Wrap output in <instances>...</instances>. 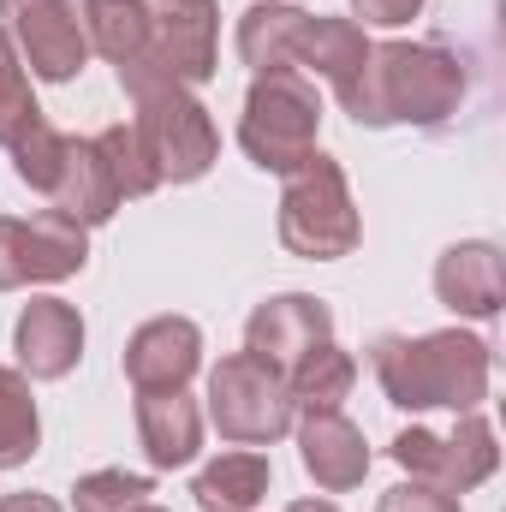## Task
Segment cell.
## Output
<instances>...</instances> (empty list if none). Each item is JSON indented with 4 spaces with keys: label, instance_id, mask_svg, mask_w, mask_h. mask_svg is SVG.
<instances>
[{
    "label": "cell",
    "instance_id": "cell-25",
    "mask_svg": "<svg viewBox=\"0 0 506 512\" xmlns=\"http://www.w3.org/2000/svg\"><path fill=\"white\" fill-rule=\"evenodd\" d=\"M60 167H66V131H54L48 120H36V126L12 143V173H18V185H30V191L54 197Z\"/></svg>",
    "mask_w": 506,
    "mask_h": 512
},
{
    "label": "cell",
    "instance_id": "cell-13",
    "mask_svg": "<svg viewBox=\"0 0 506 512\" xmlns=\"http://www.w3.org/2000/svg\"><path fill=\"white\" fill-rule=\"evenodd\" d=\"M12 352H18V370L30 382L72 376L78 358H84V316H78V304H66V298H30L18 310V328H12Z\"/></svg>",
    "mask_w": 506,
    "mask_h": 512
},
{
    "label": "cell",
    "instance_id": "cell-10",
    "mask_svg": "<svg viewBox=\"0 0 506 512\" xmlns=\"http://www.w3.org/2000/svg\"><path fill=\"white\" fill-rule=\"evenodd\" d=\"M6 36L18 48V60L42 78V84H72L90 60L84 24H78V0H0Z\"/></svg>",
    "mask_w": 506,
    "mask_h": 512
},
{
    "label": "cell",
    "instance_id": "cell-21",
    "mask_svg": "<svg viewBox=\"0 0 506 512\" xmlns=\"http://www.w3.org/2000/svg\"><path fill=\"white\" fill-rule=\"evenodd\" d=\"M78 24H84V42L120 72L131 60H143V42H149V24H143V0H78Z\"/></svg>",
    "mask_w": 506,
    "mask_h": 512
},
{
    "label": "cell",
    "instance_id": "cell-24",
    "mask_svg": "<svg viewBox=\"0 0 506 512\" xmlns=\"http://www.w3.org/2000/svg\"><path fill=\"white\" fill-rule=\"evenodd\" d=\"M36 120H42V108H36L30 72H24V60H18L12 36H6V24H0V149H12Z\"/></svg>",
    "mask_w": 506,
    "mask_h": 512
},
{
    "label": "cell",
    "instance_id": "cell-23",
    "mask_svg": "<svg viewBox=\"0 0 506 512\" xmlns=\"http://www.w3.org/2000/svg\"><path fill=\"white\" fill-rule=\"evenodd\" d=\"M36 447H42V417L30 376L0 364V471H18L24 459H36Z\"/></svg>",
    "mask_w": 506,
    "mask_h": 512
},
{
    "label": "cell",
    "instance_id": "cell-19",
    "mask_svg": "<svg viewBox=\"0 0 506 512\" xmlns=\"http://www.w3.org/2000/svg\"><path fill=\"white\" fill-rule=\"evenodd\" d=\"M304 6L292 0H256L251 12H239V60L262 72H298V36H304Z\"/></svg>",
    "mask_w": 506,
    "mask_h": 512
},
{
    "label": "cell",
    "instance_id": "cell-17",
    "mask_svg": "<svg viewBox=\"0 0 506 512\" xmlns=\"http://www.w3.org/2000/svg\"><path fill=\"white\" fill-rule=\"evenodd\" d=\"M364 60H370V30L358 18H322V12L304 18V36H298V72L304 78L316 72L346 102L358 72H364Z\"/></svg>",
    "mask_w": 506,
    "mask_h": 512
},
{
    "label": "cell",
    "instance_id": "cell-30",
    "mask_svg": "<svg viewBox=\"0 0 506 512\" xmlns=\"http://www.w3.org/2000/svg\"><path fill=\"white\" fill-rule=\"evenodd\" d=\"M0 512H66V507H60L54 495H6Z\"/></svg>",
    "mask_w": 506,
    "mask_h": 512
},
{
    "label": "cell",
    "instance_id": "cell-12",
    "mask_svg": "<svg viewBox=\"0 0 506 512\" xmlns=\"http://www.w3.org/2000/svg\"><path fill=\"white\" fill-rule=\"evenodd\" d=\"M197 370H203V328L191 316H149L126 340V382L137 393L191 387Z\"/></svg>",
    "mask_w": 506,
    "mask_h": 512
},
{
    "label": "cell",
    "instance_id": "cell-32",
    "mask_svg": "<svg viewBox=\"0 0 506 512\" xmlns=\"http://www.w3.org/2000/svg\"><path fill=\"white\" fill-rule=\"evenodd\" d=\"M131 512H167V507H155V501H143V507H131Z\"/></svg>",
    "mask_w": 506,
    "mask_h": 512
},
{
    "label": "cell",
    "instance_id": "cell-18",
    "mask_svg": "<svg viewBox=\"0 0 506 512\" xmlns=\"http://www.w3.org/2000/svg\"><path fill=\"white\" fill-rule=\"evenodd\" d=\"M48 203H54L60 215H72L78 227L114 221V209H120L126 197H120L114 167H108V155H102L96 137H66V167H60V185H54Z\"/></svg>",
    "mask_w": 506,
    "mask_h": 512
},
{
    "label": "cell",
    "instance_id": "cell-6",
    "mask_svg": "<svg viewBox=\"0 0 506 512\" xmlns=\"http://www.w3.org/2000/svg\"><path fill=\"white\" fill-rule=\"evenodd\" d=\"M298 405L286 393V376L268 370L251 352H233L209 370V423L239 447H274L292 429Z\"/></svg>",
    "mask_w": 506,
    "mask_h": 512
},
{
    "label": "cell",
    "instance_id": "cell-1",
    "mask_svg": "<svg viewBox=\"0 0 506 512\" xmlns=\"http://www.w3.org/2000/svg\"><path fill=\"white\" fill-rule=\"evenodd\" d=\"M465 90H471V72L447 42H370V60L340 108L370 131H441L459 114Z\"/></svg>",
    "mask_w": 506,
    "mask_h": 512
},
{
    "label": "cell",
    "instance_id": "cell-5",
    "mask_svg": "<svg viewBox=\"0 0 506 512\" xmlns=\"http://www.w3.org/2000/svg\"><path fill=\"white\" fill-rule=\"evenodd\" d=\"M316 131H322V96L316 78L304 72H262L251 78L245 114H239V143L262 173H292L316 155Z\"/></svg>",
    "mask_w": 506,
    "mask_h": 512
},
{
    "label": "cell",
    "instance_id": "cell-14",
    "mask_svg": "<svg viewBox=\"0 0 506 512\" xmlns=\"http://www.w3.org/2000/svg\"><path fill=\"white\" fill-rule=\"evenodd\" d=\"M292 429H298V459L316 477V489L346 495V489H358L370 477V441L340 405L334 411H298Z\"/></svg>",
    "mask_w": 506,
    "mask_h": 512
},
{
    "label": "cell",
    "instance_id": "cell-2",
    "mask_svg": "<svg viewBox=\"0 0 506 512\" xmlns=\"http://www.w3.org/2000/svg\"><path fill=\"white\" fill-rule=\"evenodd\" d=\"M370 370H376L387 405L399 411H477L489 399L495 352L489 340L465 328H435V334H376L370 340Z\"/></svg>",
    "mask_w": 506,
    "mask_h": 512
},
{
    "label": "cell",
    "instance_id": "cell-22",
    "mask_svg": "<svg viewBox=\"0 0 506 512\" xmlns=\"http://www.w3.org/2000/svg\"><path fill=\"white\" fill-rule=\"evenodd\" d=\"M358 382V358L346 352V346H316V352H304L292 370H286V393H292V405L298 411H334L346 393Z\"/></svg>",
    "mask_w": 506,
    "mask_h": 512
},
{
    "label": "cell",
    "instance_id": "cell-20",
    "mask_svg": "<svg viewBox=\"0 0 506 512\" xmlns=\"http://www.w3.org/2000/svg\"><path fill=\"white\" fill-rule=\"evenodd\" d=\"M268 483H274V465H268L256 447H239V453L209 459V465L197 471L191 495H197L203 512H251L256 501L268 495Z\"/></svg>",
    "mask_w": 506,
    "mask_h": 512
},
{
    "label": "cell",
    "instance_id": "cell-3",
    "mask_svg": "<svg viewBox=\"0 0 506 512\" xmlns=\"http://www.w3.org/2000/svg\"><path fill=\"white\" fill-rule=\"evenodd\" d=\"M120 90L131 96V137H137L155 185H191L221 161V131L185 84H173L149 66H120Z\"/></svg>",
    "mask_w": 506,
    "mask_h": 512
},
{
    "label": "cell",
    "instance_id": "cell-27",
    "mask_svg": "<svg viewBox=\"0 0 506 512\" xmlns=\"http://www.w3.org/2000/svg\"><path fill=\"white\" fill-rule=\"evenodd\" d=\"M96 143H102V155H108V167H114L120 197H149V191H155V173H149V161H143V149H137L131 126L96 131Z\"/></svg>",
    "mask_w": 506,
    "mask_h": 512
},
{
    "label": "cell",
    "instance_id": "cell-29",
    "mask_svg": "<svg viewBox=\"0 0 506 512\" xmlns=\"http://www.w3.org/2000/svg\"><path fill=\"white\" fill-rule=\"evenodd\" d=\"M423 6H429V0H352V18L381 24V30H399V24H411Z\"/></svg>",
    "mask_w": 506,
    "mask_h": 512
},
{
    "label": "cell",
    "instance_id": "cell-11",
    "mask_svg": "<svg viewBox=\"0 0 506 512\" xmlns=\"http://www.w3.org/2000/svg\"><path fill=\"white\" fill-rule=\"evenodd\" d=\"M328 340H334V310L316 292H274V298H262L245 316V352L262 358L268 370H280V376L304 352H316Z\"/></svg>",
    "mask_w": 506,
    "mask_h": 512
},
{
    "label": "cell",
    "instance_id": "cell-4",
    "mask_svg": "<svg viewBox=\"0 0 506 512\" xmlns=\"http://www.w3.org/2000/svg\"><path fill=\"white\" fill-rule=\"evenodd\" d=\"M358 239H364V221H358L346 167L316 149L304 167L286 173V191H280V245L292 256H304V262H340V256L358 251Z\"/></svg>",
    "mask_w": 506,
    "mask_h": 512
},
{
    "label": "cell",
    "instance_id": "cell-31",
    "mask_svg": "<svg viewBox=\"0 0 506 512\" xmlns=\"http://www.w3.org/2000/svg\"><path fill=\"white\" fill-rule=\"evenodd\" d=\"M286 512H340V507H334V501H292Z\"/></svg>",
    "mask_w": 506,
    "mask_h": 512
},
{
    "label": "cell",
    "instance_id": "cell-8",
    "mask_svg": "<svg viewBox=\"0 0 506 512\" xmlns=\"http://www.w3.org/2000/svg\"><path fill=\"white\" fill-rule=\"evenodd\" d=\"M90 262V227H78L60 209L36 215H0V292L18 286H54L84 274Z\"/></svg>",
    "mask_w": 506,
    "mask_h": 512
},
{
    "label": "cell",
    "instance_id": "cell-16",
    "mask_svg": "<svg viewBox=\"0 0 506 512\" xmlns=\"http://www.w3.org/2000/svg\"><path fill=\"white\" fill-rule=\"evenodd\" d=\"M137 441L155 471H179L203 447V405L173 387V393H137Z\"/></svg>",
    "mask_w": 506,
    "mask_h": 512
},
{
    "label": "cell",
    "instance_id": "cell-15",
    "mask_svg": "<svg viewBox=\"0 0 506 512\" xmlns=\"http://www.w3.org/2000/svg\"><path fill=\"white\" fill-rule=\"evenodd\" d=\"M435 298L453 310V316H471V322H489L501 316L506 304V256L489 239H459L435 256Z\"/></svg>",
    "mask_w": 506,
    "mask_h": 512
},
{
    "label": "cell",
    "instance_id": "cell-28",
    "mask_svg": "<svg viewBox=\"0 0 506 512\" xmlns=\"http://www.w3.org/2000/svg\"><path fill=\"white\" fill-rule=\"evenodd\" d=\"M376 512H465V507H459V495H441L429 483H399L376 501Z\"/></svg>",
    "mask_w": 506,
    "mask_h": 512
},
{
    "label": "cell",
    "instance_id": "cell-26",
    "mask_svg": "<svg viewBox=\"0 0 506 512\" xmlns=\"http://www.w3.org/2000/svg\"><path fill=\"white\" fill-rule=\"evenodd\" d=\"M149 495H155V483L137 477V471H90V477L72 483V507L78 512H131Z\"/></svg>",
    "mask_w": 506,
    "mask_h": 512
},
{
    "label": "cell",
    "instance_id": "cell-9",
    "mask_svg": "<svg viewBox=\"0 0 506 512\" xmlns=\"http://www.w3.org/2000/svg\"><path fill=\"white\" fill-rule=\"evenodd\" d=\"M143 24H149V42H143V60H131V66H149L185 90L215 78V60H221V6L215 0H143Z\"/></svg>",
    "mask_w": 506,
    "mask_h": 512
},
{
    "label": "cell",
    "instance_id": "cell-7",
    "mask_svg": "<svg viewBox=\"0 0 506 512\" xmlns=\"http://www.w3.org/2000/svg\"><path fill=\"white\" fill-rule=\"evenodd\" d=\"M387 453H393V465H399L411 483H429V489H441V495H471V489L489 483L495 465H501L495 429H489V417H477V411H465V417L453 423V435H435V429L411 423V429L393 435Z\"/></svg>",
    "mask_w": 506,
    "mask_h": 512
}]
</instances>
